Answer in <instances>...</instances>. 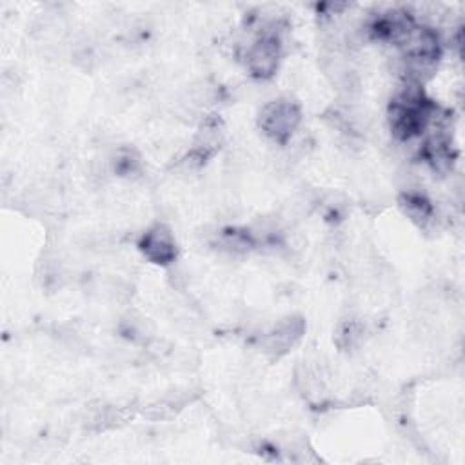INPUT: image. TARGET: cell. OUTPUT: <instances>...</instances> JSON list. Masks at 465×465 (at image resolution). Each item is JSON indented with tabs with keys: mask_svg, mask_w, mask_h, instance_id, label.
I'll return each instance as SVG.
<instances>
[{
	"mask_svg": "<svg viewBox=\"0 0 465 465\" xmlns=\"http://www.w3.org/2000/svg\"><path fill=\"white\" fill-rule=\"evenodd\" d=\"M260 129L274 142H287L300 124V107L291 98H278L260 111Z\"/></svg>",
	"mask_w": 465,
	"mask_h": 465,
	"instance_id": "obj_2",
	"label": "cell"
},
{
	"mask_svg": "<svg viewBox=\"0 0 465 465\" xmlns=\"http://www.w3.org/2000/svg\"><path fill=\"white\" fill-rule=\"evenodd\" d=\"M280 64V38L274 33L260 35L247 49V69L256 78H269Z\"/></svg>",
	"mask_w": 465,
	"mask_h": 465,
	"instance_id": "obj_3",
	"label": "cell"
},
{
	"mask_svg": "<svg viewBox=\"0 0 465 465\" xmlns=\"http://www.w3.org/2000/svg\"><path fill=\"white\" fill-rule=\"evenodd\" d=\"M400 205L403 209V213L412 220V222H418V223H425L430 220L432 216V207L429 203L427 198H423L421 194H403L400 198Z\"/></svg>",
	"mask_w": 465,
	"mask_h": 465,
	"instance_id": "obj_7",
	"label": "cell"
},
{
	"mask_svg": "<svg viewBox=\"0 0 465 465\" xmlns=\"http://www.w3.org/2000/svg\"><path fill=\"white\" fill-rule=\"evenodd\" d=\"M305 331V322L300 316H287L280 320L263 338L262 345L269 358H280L287 354L302 338Z\"/></svg>",
	"mask_w": 465,
	"mask_h": 465,
	"instance_id": "obj_4",
	"label": "cell"
},
{
	"mask_svg": "<svg viewBox=\"0 0 465 465\" xmlns=\"http://www.w3.org/2000/svg\"><path fill=\"white\" fill-rule=\"evenodd\" d=\"M434 105L423 96L416 84H409L389 107L391 129L400 140H411L421 134L432 122Z\"/></svg>",
	"mask_w": 465,
	"mask_h": 465,
	"instance_id": "obj_1",
	"label": "cell"
},
{
	"mask_svg": "<svg viewBox=\"0 0 465 465\" xmlns=\"http://www.w3.org/2000/svg\"><path fill=\"white\" fill-rule=\"evenodd\" d=\"M138 247L142 254L156 265H169L176 258V243L173 232L163 223H156L151 229H147Z\"/></svg>",
	"mask_w": 465,
	"mask_h": 465,
	"instance_id": "obj_5",
	"label": "cell"
},
{
	"mask_svg": "<svg viewBox=\"0 0 465 465\" xmlns=\"http://www.w3.org/2000/svg\"><path fill=\"white\" fill-rule=\"evenodd\" d=\"M222 140H223L222 122L218 118H207L198 131L191 154L202 163L220 149Z\"/></svg>",
	"mask_w": 465,
	"mask_h": 465,
	"instance_id": "obj_6",
	"label": "cell"
},
{
	"mask_svg": "<svg viewBox=\"0 0 465 465\" xmlns=\"http://www.w3.org/2000/svg\"><path fill=\"white\" fill-rule=\"evenodd\" d=\"M140 169V158L133 149H122L114 160V171L125 176L134 174Z\"/></svg>",
	"mask_w": 465,
	"mask_h": 465,
	"instance_id": "obj_8",
	"label": "cell"
}]
</instances>
